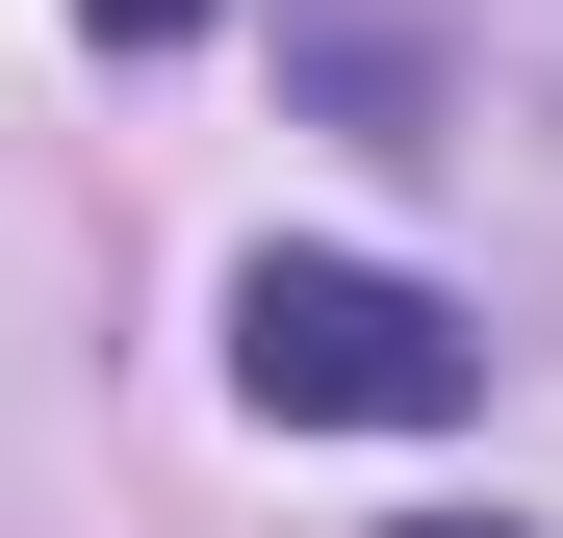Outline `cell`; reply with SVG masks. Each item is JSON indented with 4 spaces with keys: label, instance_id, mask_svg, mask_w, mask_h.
I'll return each instance as SVG.
<instances>
[{
    "label": "cell",
    "instance_id": "6da1fadb",
    "mask_svg": "<svg viewBox=\"0 0 563 538\" xmlns=\"http://www.w3.org/2000/svg\"><path fill=\"white\" fill-rule=\"evenodd\" d=\"M231 385L282 436H435L461 385H487V333H461L435 283H385V256H231Z\"/></svg>",
    "mask_w": 563,
    "mask_h": 538
},
{
    "label": "cell",
    "instance_id": "7a4b0ae2",
    "mask_svg": "<svg viewBox=\"0 0 563 538\" xmlns=\"http://www.w3.org/2000/svg\"><path fill=\"white\" fill-rule=\"evenodd\" d=\"M77 26H103V52H179V26H206V0H77Z\"/></svg>",
    "mask_w": 563,
    "mask_h": 538
},
{
    "label": "cell",
    "instance_id": "3957f363",
    "mask_svg": "<svg viewBox=\"0 0 563 538\" xmlns=\"http://www.w3.org/2000/svg\"><path fill=\"white\" fill-rule=\"evenodd\" d=\"M410 538H512V513H410Z\"/></svg>",
    "mask_w": 563,
    "mask_h": 538
}]
</instances>
